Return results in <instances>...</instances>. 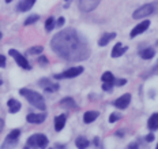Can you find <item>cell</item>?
Here are the masks:
<instances>
[{
    "label": "cell",
    "mask_w": 158,
    "mask_h": 149,
    "mask_svg": "<svg viewBox=\"0 0 158 149\" xmlns=\"http://www.w3.org/2000/svg\"><path fill=\"white\" fill-rule=\"evenodd\" d=\"M7 105H8V111L11 112V114H15V112H18L21 110V103L18 100H15V99H10Z\"/></svg>",
    "instance_id": "9a60e30c"
},
{
    "label": "cell",
    "mask_w": 158,
    "mask_h": 149,
    "mask_svg": "<svg viewBox=\"0 0 158 149\" xmlns=\"http://www.w3.org/2000/svg\"><path fill=\"white\" fill-rule=\"evenodd\" d=\"M147 126H149L150 130H158V114H153L149 119V122H147Z\"/></svg>",
    "instance_id": "d6986e66"
},
{
    "label": "cell",
    "mask_w": 158,
    "mask_h": 149,
    "mask_svg": "<svg viewBox=\"0 0 158 149\" xmlns=\"http://www.w3.org/2000/svg\"><path fill=\"white\" fill-rule=\"evenodd\" d=\"M157 68H158V64H157V66H156V68H154V70H157Z\"/></svg>",
    "instance_id": "d590c367"
},
{
    "label": "cell",
    "mask_w": 158,
    "mask_h": 149,
    "mask_svg": "<svg viewBox=\"0 0 158 149\" xmlns=\"http://www.w3.org/2000/svg\"><path fill=\"white\" fill-rule=\"evenodd\" d=\"M75 145H77L78 148H81V149H85V148H87L89 145H90V142H89V140H86L85 137H78L77 141H75Z\"/></svg>",
    "instance_id": "44dd1931"
},
{
    "label": "cell",
    "mask_w": 158,
    "mask_h": 149,
    "mask_svg": "<svg viewBox=\"0 0 158 149\" xmlns=\"http://www.w3.org/2000/svg\"><path fill=\"white\" fill-rule=\"evenodd\" d=\"M19 93L23 96V97H26V100L30 103L31 105H34L35 108H38V110H41V111H45V108H47L45 100L40 93H37V92H34V90H30V89H26V88H22L21 90H19Z\"/></svg>",
    "instance_id": "7a4b0ae2"
},
{
    "label": "cell",
    "mask_w": 158,
    "mask_h": 149,
    "mask_svg": "<svg viewBox=\"0 0 158 149\" xmlns=\"http://www.w3.org/2000/svg\"><path fill=\"white\" fill-rule=\"evenodd\" d=\"M34 3H35V0H22L18 4V11H22V12L29 11L34 6Z\"/></svg>",
    "instance_id": "4fadbf2b"
},
{
    "label": "cell",
    "mask_w": 158,
    "mask_h": 149,
    "mask_svg": "<svg viewBox=\"0 0 158 149\" xmlns=\"http://www.w3.org/2000/svg\"><path fill=\"white\" fill-rule=\"evenodd\" d=\"M2 84H3V82H2V81H0V86H2Z\"/></svg>",
    "instance_id": "8d00e7d4"
},
{
    "label": "cell",
    "mask_w": 158,
    "mask_h": 149,
    "mask_svg": "<svg viewBox=\"0 0 158 149\" xmlns=\"http://www.w3.org/2000/svg\"><path fill=\"white\" fill-rule=\"evenodd\" d=\"M112 86H113V84H109V82H104L102 84V89L104 90H106V92H110Z\"/></svg>",
    "instance_id": "83f0119b"
},
{
    "label": "cell",
    "mask_w": 158,
    "mask_h": 149,
    "mask_svg": "<svg viewBox=\"0 0 158 149\" xmlns=\"http://www.w3.org/2000/svg\"><path fill=\"white\" fill-rule=\"evenodd\" d=\"M45 118H47L45 114H29L26 119H27L29 123H42Z\"/></svg>",
    "instance_id": "8fae6325"
},
{
    "label": "cell",
    "mask_w": 158,
    "mask_h": 149,
    "mask_svg": "<svg viewBox=\"0 0 158 149\" xmlns=\"http://www.w3.org/2000/svg\"><path fill=\"white\" fill-rule=\"evenodd\" d=\"M101 79H102V82H109V84H113L114 85V77H113V74H112L110 71L104 72L102 77H101Z\"/></svg>",
    "instance_id": "603a6c76"
},
{
    "label": "cell",
    "mask_w": 158,
    "mask_h": 149,
    "mask_svg": "<svg viewBox=\"0 0 158 149\" xmlns=\"http://www.w3.org/2000/svg\"><path fill=\"white\" fill-rule=\"evenodd\" d=\"M114 84H116L117 86H123V85H126V84H127V81H126V79H117V81L114 82Z\"/></svg>",
    "instance_id": "4dcf8cb0"
},
{
    "label": "cell",
    "mask_w": 158,
    "mask_h": 149,
    "mask_svg": "<svg viewBox=\"0 0 158 149\" xmlns=\"http://www.w3.org/2000/svg\"><path fill=\"white\" fill-rule=\"evenodd\" d=\"M0 38H2V33H0Z\"/></svg>",
    "instance_id": "74e56055"
},
{
    "label": "cell",
    "mask_w": 158,
    "mask_h": 149,
    "mask_svg": "<svg viewBox=\"0 0 158 149\" xmlns=\"http://www.w3.org/2000/svg\"><path fill=\"white\" fill-rule=\"evenodd\" d=\"M154 12V6L153 4H144L142 7H139L136 11H134L132 14V18L135 19H140V18H144V16H149L150 14Z\"/></svg>",
    "instance_id": "5b68a950"
},
{
    "label": "cell",
    "mask_w": 158,
    "mask_h": 149,
    "mask_svg": "<svg viewBox=\"0 0 158 149\" xmlns=\"http://www.w3.org/2000/svg\"><path fill=\"white\" fill-rule=\"evenodd\" d=\"M65 119H67L65 115H59V116L55 119V130L56 131L63 130V127H64V125H65Z\"/></svg>",
    "instance_id": "2e32d148"
},
{
    "label": "cell",
    "mask_w": 158,
    "mask_h": 149,
    "mask_svg": "<svg viewBox=\"0 0 158 149\" xmlns=\"http://www.w3.org/2000/svg\"><path fill=\"white\" fill-rule=\"evenodd\" d=\"M63 25H64V18L63 16H60V18L57 19V22H56V26H57V28H61Z\"/></svg>",
    "instance_id": "f546056e"
},
{
    "label": "cell",
    "mask_w": 158,
    "mask_h": 149,
    "mask_svg": "<svg viewBox=\"0 0 158 149\" xmlns=\"http://www.w3.org/2000/svg\"><path fill=\"white\" fill-rule=\"evenodd\" d=\"M38 84H40V86H41V88H44V90L47 92V93H52V92H56L59 89L57 84H53V82H51L47 78H42Z\"/></svg>",
    "instance_id": "30bf717a"
},
{
    "label": "cell",
    "mask_w": 158,
    "mask_h": 149,
    "mask_svg": "<svg viewBox=\"0 0 158 149\" xmlns=\"http://www.w3.org/2000/svg\"><path fill=\"white\" fill-rule=\"evenodd\" d=\"M3 127H4V122L0 119V133H2V130H3Z\"/></svg>",
    "instance_id": "836d02e7"
},
{
    "label": "cell",
    "mask_w": 158,
    "mask_h": 149,
    "mask_svg": "<svg viewBox=\"0 0 158 149\" xmlns=\"http://www.w3.org/2000/svg\"><path fill=\"white\" fill-rule=\"evenodd\" d=\"M6 2H7V3H10V2H12V0H6Z\"/></svg>",
    "instance_id": "e575fe53"
},
{
    "label": "cell",
    "mask_w": 158,
    "mask_h": 149,
    "mask_svg": "<svg viewBox=\"0 0 158 149\" xmlns=\"http://www.w3.org/2000/svg\"><path fill=\"white\" fill-rule=\"evenodd\" d=\"M51 47L56 55L68 62L85 60L90 55L86 40L74 29H64L52 38Z\"/></svg>",
    "instance_id": "6da1fadb"
},
{
    "label": "cell",
    "mask_w": 158,
    "mask_h": 149,
    "mask_svg": "<svg viewBox=\"0 0 158 149\" xmlns=\"http://www.w3.org/2000/svg\"><path fill=\"white\" fill-rule=\"evenodd\" d=\"M19 135H21V131H19L18 129H16V130H12L11 133L7 135V140H6L4 147H6V145H8V144H16V142H18Z\"/></svg>",
    "instance_id": "7c38bea8"
},
{
    "label": "cell",
    "mask_w": 158,
    "mask_h": 149,
    "mask_svg": "<svg viewBox=\"0 0 158 149\" xmlns=\"http://www.w3.org/2000/svg\"><path fill=\"white\" fill-rule=\"evenodd\" d=\"M114 37H116V33H105L102 37L100 38V41H98V45H100V47H105V45H106L110 40H113Z\"/></svg>",
    "instance_id": "e0dca14e"
},
{
    "label": "cell",
    "mask_w": 158,
    "mask_h": 149,
    "mask_svg": "<svg viewBox=\"0 0 158 149\" xmlns=\"http://www.w3.org/2000/svg\"><path fill=\"white\" fill-rule=\"evenodd\" d=\"M42 49H44V48H42V47H40V45H38V47H33V48L29 49V54H30V55L41 54V52H42Z\"/></svg>",
    "instance_id": "484cf974"
},
{
    "label": "cell",
    "mask_w": 158,
    "mask_h": 149,
    "mask_svg": "<svg viewBox=\"0 0 158 149\" xmlns=\"http://www.w3.org/2000/svg\"><path fill=\"white\" fill-rule=\"evenodd\" d=\"M149 26H150V21L149 19H146V21H143V22H140L139 25H136L135 28L131 30V37H136L138 34H142L143 32H146L147 29H149Z\"/></svg>",
    "instance_id": "ba28073f"
},
{
    "label": "cell",
    "mask_w": 158,
    "mask_h": 149,
    "mask_svg": "<svg viewBox=\"0 0 158 149\" xmlns=\"http://www.w3.org/2000/svg\"><path fill=\"white\" fill-rule=\"evenodd\" d=\"M38 18H40L38 15H30V16H29V18H27V19H26V21H25V25L27 26V25H31V24H34V22H37V21H38Z\"/></svg>",
    "instance_id": "d4e9b609"
},
{
    "label": "cell",
    "mask_w": 158,
    "mask_h": 149,
    "mask_svg": "<svg viewBox=\"0 0 158 149\" xmlns=\"http://www.w3.org/2000/svg\"><path fill=\"white\" fill-rule=\"evenodd\" d=\"M101 3V0H79V8L83 12H90Z\"/></svg>",
    "instance_id": "8992f818"
},
{
    "label": "cell",
    "mask_w": 158,
    "mask_h": 149,
    "mask_svg": "<svg viewBox=\"0 0 158 149\" xmlns=\"http://www.w3.org/2000/svg\"><path fill=\"white\" fill-rule=\"evenodd\" d=\"M120 118H121L120 114H112L109 116V122H110V123H113V122H117Z\"/></svg>",
    "instance_id": "4316f807"
},
{
    "label": "cell",
    "mask_w": 158,
    "mask_h": 149,
    "mask_svg": "<svg viewBox=\"0 0 158 149\" xmlns=\"http://www.w3.org/2000/svg\"><path fill=\"white\" fill-rule=\"evenodd\" d=\"M126 51H127V47H123L121 42H117V44L114 45V48H113V51H112L110 55H112V58H118V56L126 54Z\"/></svg>",
    "instance_id": "5bb4252c"
},
{
    "label": "cell",
    "mask_w": 158,
    "mask_h": 149,
    "mask_svg": "<svg viewBox=\"0 0 158 149\" xmlns=\"http://www.w3.org/2000/svg\"><path fill=\"white\" fill-rule=\"evenodd\" d=\"M157 148H158V145H157Z\"/></svg>",
    "instance_id": "f35d334b"
},
{
    "label": "cell",
    "mask_w": 158,
    "mask_h": 149,
    "mask_svg": "<svg viewBox=\"0 0 158 149\" xmlns=\"http://www.w3.org/2000/svg\"><path fill=\"white\" fill-rule=\"evenodd\" d=\"M130 101H131V94L126 93V94L121 96V97H118L117 100H114L113 104H114V107H116V108H118V110H124V108L128 107Z\"/></svg>",
    "instance_id": "9c48e42d"
},
{
    "label": "cell",
    "mask_w": 158,
    "mask_h": 149,
    "mask_svg": "<svg viewBox=\"0 0 158 149\" xmlns=\"http://www.w3.org/2000/svg\"><path fill=\"white\" fill-rule=\"evenodd\" d=\"M83 72V67H71L68 68L67 71L61 72V74H57L55 75L56 79H60V78H74V77H78L79 74Z\"/></svg>",
    "instance_id": "52a82bcc"
},
{
    "label": "cell",
    "mask_w": 158,
    "mask_h": 149,
    "mask_svg": "<svg viewBox=\"0 0 158 149\" xmlns=\"http://www.w3.org/2000/svg\"><path fill=\"white\" fill-rule=\"evenodd\" d=\"M53 28H55V19L53 16H49L47 22H45V29H47V32H51Z\"/></svg>",
    "instance_id": "cb8c5ba5"
},
{
    "label": "cell",
    "mask_w": 158,
    "mask_h": 149,
    "mask_svg": "<svg viewBox=\"0 0 158 149\" xmlns=\"http://www.w3.org/2000/svg\"><path fill=\"white\" fill-rule=\"evenodd\" d=\"M154 55H156V51H154L153 48H144L140 51V56H142L143 59H146V60H149V59H153Z\"/></svg>",
    "instance_id": "ffe728a7"
},
{
    "label": "cell",
    "mask_w": 158,
    "mask_h": 149,
    "mask_svg": "<svg viewBox=\"0 0 158 149\" xmlns=\"http://www.w3.org/2000/svg\"><path fill=\"white\" fill-rule=\"evenodd\" d=\"M8 54L11 55L14 59H15V62L18 63V64L21 66L22 68H25V70H30V68H31V66L29 64L27 59H26L23 55H21V54H19L18 51H15V49H10V51H8Z\"/></svg>",
    "instance_id": "277c9868"
},
{
    "label": "cell",
    "mask_w": 158,
    "mask_h": 149,
    "mask_svg": "<svg viewBox=\"0 0 158 149\" xmlns=\"http://www.w3.org/2000/svg\"><path fill=\"white\" fill-rule=\"evenodd\" d=\"M98 112L97 111H87L86 114L83 115V121H85V123H91V122H94L95 119L98 118Z\"/></svg>",
    "instance_id": "ac0fdd59"
},
{
    "label": "cell",
    "mask_w": 158,
    "mask_h": 149,
    "mask_svg": "<svg viewBox=\"0 0 158 149\" xmlns=\"http://www.w3.org/2000/svg\"><path fill=\"white\" fill-rule=\"evenodd\" d=\"M38 63H40L41 66H45V64H48V59L45 58V56H41V58L38 59Z\"/></svg>",
    "instance_id": "f1b7e54d"
},
{
    "label": "cell",
    "mask_w": 158,
    "mask_h": 149,
    "mask_svg": "<svg viewBox=\"0 0 158 149\" xmlns=\"http://www.w3.org/2000/svg\"><path fill=\"white\" fill-rule=\"evenodd\" d=\"M6 66V56L0 55V67H4Z\"/></svg>",
    "instance_id": "1f68e13d"
},
{
    "label": "cell",
    "mask_w": 158,
    "mask_h": 149,
    "mask_svg": "<svg viewBox=\"0 0 158 149\" xmlns=\"http://www.w3.org/2000/svg\"><path fill=\"white\" fill-rule=\"evenodd\" d=\"M60 105L61 107H65V108H75L77 105H75V101L72 100V99L67 97V99H63V100L60 101Z\"/></svg>",
    "instance_id": "7402d4cb"
},
{
    "label": "cell",
    "mask_w": 158,
    "mask_h": 149,
    "mask_svg": "<svg viewBox=\"0 0 158 149\" xmlns=\"http://www.w3.org/2000/svg\"><path fill=\"white\" fill-rule=\"evenodd\" d=\"M48 145V138L45 134H33L31 137H29L27 142H26V147L29 148H44Z\"/></svg>",
    "instance_id": "3957f363"
},
{
    "label": "cell",
    "mask_w": 158,
    "mask_h": 149,
    "mask_svg": "<svg viewBox=\"0 0 158 149\" xmlns=\"http://www.w3.org/2000/svg\"><path fill=\"white\" fill-rule=\"evenodd\" d=\"M154 140V135L153 134H149V135H146V141H149V142H151Z\"/></svg>",
    "instance_id": "d6a6232c"
}]
</instances>
